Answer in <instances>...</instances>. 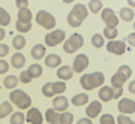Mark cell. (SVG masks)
I'll return each instance as SVG.
<instances>
[{
  "label": "cell",
  "instance_id": "1",
  "mask_svg": "<svg viewBox=\"0 0 135 124\" xmlns=\"http://www.w3.org/2000/svg\"><path fill=\"white\" fill-rule=\"evenodd\" d=\"M105 82V75L102 72H93V73H86L80 78V85L84 90L90 91L95 90L96 87H102V84Z\"/></svg>",
  "mask_w": 135,
  "mask_h": 124
},
{
  "label": "cell",
  "instance_id": "2",
  "mask_svg": "<svg viewBox=\"0 0 135 124\" xmlns=\"http://www.w3.org/2000/svg\"><path fill=\"white\" fill-rule=\"evenodd\" d=\"M9 102L15 105L18 109H30L32 106V99L30 96L23 90H12L9 94Z\"/></svg>",
  "mask_w": 135,
  "mask_h": 124
},
{
  "label": "cell",
  "instance_id": "3",
  "mask_svg": "<svg viewBox=\"0 0 135 124\" xmlns=\"http://www.w3.org/2000/svg\"><path fill=\"white\" fill-rule=\"evenodd\" d=\"M74 120V115L71 112H56L53 108L47 109L45 112V121L50 124H71Z\"/></svg>",
  "mask_w": 135,
  "mask_h": 124
},
{
  "label": "cell",
  "instance_id": "4",
  "mask_svg": "<svg viewBox=\"0 0 135 124\" xmlns=\"http://www.w3.org/2000/svg\"><path fill=\"white\" fill-rule=\"evenodd\" d=\"M66 91V84L63 81L57 82H47L42 87V94L45 97H53V96H59Z\"/></svg>",
  "mask_w": 135,
  "mask_h": 124
},
{
  "label": "cell",
  "instance_id": "5",
  "mask_svg": "<svg viewBox=\"0 0 135 124\" xmlns=\"http://www.w3.org/2000/svg\"><path fill=\"white\" fill-rule=\"evenodd\" d=\"M83 43H84V38L80 33H75L69 39L65 40V43H63V51L66 54H72L83 47Z\"/></svg>",
  "mask_w": 135,
  "mask_h": 124
},
{
  "label": "cell",
  "instance_id": "6",
  "mask_svg": "<svg viewBox=\"0 0 135 124\" xmlns=\"http://www.w3.org/2000/svg\"><path fill=\"white\" fill-rule=\"evenodd\" d=\"M36 23L41 27H44L45 30H51V32L56 27V18L50 12H47V11H39L36 14Z\"/></svg>",
  "mask_w": 135,
  "mask_h": 124
},
{
  "label": "cell",
  "instance_id": "7",
  "mask_svg": "<svg viewBox=\"0 0 135 124\" xmlns=\"http://www.w3.org/2000/svg\"><path fill=\"white\" fill-rule=\"evenodd\" d=\"M101 18H102V21L107 24L105 27H108V29H117V25H119V23H120L119 17H117L116 12L111 9V8H105V9H102Z\"/></svg>",
  "mask_w": 135,
  "mask_h": 124
},
{
  "label": "cell",
  "instance_id": "8",
  "mask_svg": "<svg viewBox=\"0 0 135 124\" xmlns=\"http://www.w3.org/2000/svg\"><path fill=\"white\" fill-rule=\"evenodd\" d=\"M65 32L63 30H53L45 36V45L47 47H57L59 43H62L65 40Z\"/></svg>",
  "mask_w": 135,
  "mask_h": 124
},
{
  "label": "cell",
  "instance_id": "9",
  "mask_svg": "<svg viewBox=\"0 0 135 124\" xmlns=\"http://www.w3.org/2000/svg\"><path fill=\"white\" fill-rule=\"evenodd\" d=\"M117 109L122 115H131L135 112V102L132 99H128V97H122L119 100V105H117Z\"/></svg>",
  "mask_w": 135,
  "mask_h": 124
},
{
  "label": "cell",
  "instance_id": "10",
  "mask_svg": "<svg viewBox=\"0 0 135 124\" xmlns=\"http://www.w3.org/2000/svg\"><path fill=\"white\" fill-rule=\"evenodd\" d=\"M89 66V57L86 54H78L75 60H74V64H72V70L74 73H81L84 72Z\"/></svg>",
  "mask_w": 135,
  "mask_h": 124
},
{
  "label": "cell",
  "instance_id": "11",
  "mask_svg": "<svg viewBox=\"0 0 135 124\" xmlns=\"http://www.w3.org/2000/svg\"><path fill=\"white\" fill-rule=\"evenodd\" d=\"M107 49H108V53L114 54V55H123L128 48L123 40H110L107 45Z\"/></svg>",
  "mask_w": 135,
  "mask_h": 124
},
{
  "label": "cell",
  "instance_id": "12",
  "mask_svg": "<svg viewBox=\"0 0 135 124\" xmlns=\"http://www.w3.org/2000/svg\"><path fill=\"white\" fill-rule=\"evenodd\" d=\"M69 14L72 15L74 18H77L78 21H84L87 18V15H89V9H87L86 5H83V3H77V5H74L72 11L69 12Z\"/></svg>",
  "mask_w": 135,
  "mask_h": 124
},
{
  "label": "cell",
  "instance_id": "13",
  "mask_svg": "<svg viewBox=\"0 0 135 124\" xmlns=\"http://www.w3.org/2000/svg\"><path fill=\"white\" fill-rule=\"evenodd\" d=\"M26 121H29L30 124H42L44 117L41 114V111L36 108H30L27 109V115H26Z\"/></svg>",
  "mask_w": 135,
  "mask_h": 124
},
{
  "label": "cell",
  "instance_id": "14",
  "mask_svg": "<svg viewBox=\"0 0 135 124\" xmlns=\"http://www.w3.org/2000/svg\"><path fill=\"white\" fill-rule=\"evenodd\" d=\"M68 106H69V100L65 96H57L53 100V109L56 112H66Z\"/></svg>",
  "mask_w": 135,
  "mask_h": 124
},
{
  "label": "cell",
  "instance_id": "15",
  "mask_svg": "<svg viewBox=\"0 0 135 124\" xmlns=\"http://www.w3.org/2000/svg\"><path fill=\"white\" fill-rule=\"evenodd\" d=\"M102 111V105L101 102H90L89 106L86 108V114H87V118H96L98 115L101 114Z\"/></svg>",
  "mask_w": 135,
  "mask_h": 124
},
{
  "label": "cell",
  "instance_id": "16",
  "mask_svg": "<svg viewBox=\"0 0 135 124\" xmlns=\"http://www.w3.org/2000/svg\"><path fill=\"white\" fill-rule=\"evenodd\" d=\"M128 79H129V78L126 76V75H123L122 72L117 70L116 73L111 76V88H123V84H125Z\"/></svg>",
  "mask_w": 135,
  "mask_h": 124
},
{
  "label": "cell",
  "instance_id": "17",
  "mask_svg": "<svg viewBox=\"0 0 135 124\" xmlns=\"http://www.w3.org/2000/svg\"><path fill=\"white\" fill-rule=\"evenodd\" d=\"M57 76H59V79L60 81H69L71 78H72V75H74V70H72V67L71 66H60L57 69Z\"/></svg>",
  "mask_w": 135,
  "mask_h": 124
},
{
  "label": "cell",
  "instance_id": "18",
  "mask_svg": "<svg viewBox=\"0 0 135 124\" xmlns=\"http://www.w3.org/2000/svg\"><path fill=\"white\" fill-rule=\"evenodd\" d=\"M60 63H62V57L57 55V54H48L45 57V66L50 67V69H56V67H60Z\"/></svg>",
  "mask_w": 135,
  "mask_h": 124
},
{
  "label": "cell",
  "instance_id": "19",
  "mask_svg": "<svg viewBox=\"0 0 135 124\" xmlns=\"http://www.w3.org/2000/svg\"><path fill=\"white\" fill-rule=\"evenodd\" d=\"M113 97H114V94H113V88L111 87L102 85L99 88V99L102 102H110V100H113Z\"/></svg>",
  "mask_w": 135,
  "mask_h": 124
},
{
  "label": "cell",
  "instance_id": "20",
  "mask_svg": "<svg viewBox=\"0 0 135 124\" xmlns=\"http://www.w3.org/2000/svg\"><path fill=\"white\" fill-rule=\"evenodd\" d=\"M24 63H26V57L21 53H15L12 55V58H11V64L15 69H21V67L24 66Z\"/></svg>",
  "mask_w": 135,
  "mask_h": 124
},
{
  "label": "cell",
  "instance_id": "21",
  "mask_svg": "<svg viewBox=\"0 0 135 124\" xmlns=\"http://www.w3.org/2000/svg\"><path fill=\"white\" fill-rule=\"evenodd\" d=\"M72 105L74 106H84L89 103V96L86 94V93H78V94H75L72 97Z\"/></svg>",
  "mask_w": 135,
  "mask_h": 124
},
{
  "label": "cell",
  "instance_id": "22",
  "mask_svg": "<svg viewBox=\"0 0 135 124\" xmlns=\"http://www.w3.org/2000/svg\"><path fill=\"white\" fill-rule=\"evenodd\" d=\"M32 18H33V15L30 12V9H21L18 11V23H23V24H30L32 23Z\"/></svg>",
  "mask_w": 135,
  "mask_h": 124
},
{
  "label": "cell",
  "instance_id": "23",
  "mask_svg": "<svg viewBox=\"0 0 135 124\" xmlns=\"http://www.w3.org/2000/svg\"><path fill=\"white\" fill-rule=\"evenodd\" d=\"M30 54H32V57H33L35 60H41V58H44L45 57V45H41V43L35 45V47L32 48Z\"/></svg>",
  "mask_w": 135,
  "mask_h": 124
},
{
  "label": "cell",
  "instance_id": "24",
  "mask_svg": "<svg viewBox=\"0 0 135 124\" xmlns=\"http://www.w3.org/2000/svg\"><path fill=\"white\" fill-rule=\"evenodd\" d=\"M18 76H15V75H9V76H6L5 78V81H3V87L5 88H8V90H15V87L18 85Z\"/></svg>",
  "mask_w": 135,
  "mask_h": 124
},
{
  "label": "cell",
  "instance_id": "25",
  "mask_svg": "<svg viewBox=\"0 0 135 124\" xmlns=\"http://www.w3.org/2000/svg\"><path fill=\"white\" fill-rule=\"evenodd\" d=\"M27 72H29V75L32 79H36V78H41L42 76V66L41 64H38V63H35V64H32V66L27 69Z\"/></svg>",
  "mask_w": 135,
  "mask_h": 124
},
{
  "label": "cell",
  "instance_id": "26",
  "mask_svg": "<svg viewBox=\"0 0 135 124\" xmlns=\"http://www.w3.org/2000/svg\"><path fill=\"white\" fill-rule=\"evenodd\" d=\"M87 9H89V12H92V14L102 12V9H104L102 0H90V2H89V6H87Z\"/></svg>",
  "mask_w": 135,
  "mask_h": 124
},
{
  "label": "cell",
  "instance_id": "27",
  "mask_svg": "<svg viewBox=\"0 0 135 124\" xmlns=\"http://www.w3.org/2000/svg\"><path fill=\"white\" fill-rule=\"evenodd\" d=\"M134 15H135V12L131 8H122L120 14H119V19H122V21H132Z\"/></svg>",
  "mask_w": 135,
  "mask_h": 124
},
{
  "label": "cell",
  "instance_id": "28",
  "mask_svg": "<svg viewBox=\"0 0 135 124\" xmlns=\"http://www.w3.org/2000/svg\"><path fill=\"white\" fill-rule=\"evenodd\" d=\"M11 114H12V105H11V102H3V103H0V120L9 117Z\"/></svg>",
  "mask_w": 135,
  "mask_h": 124
},
{
  "label": "cell",
  "instance_id": "29",
  "mask_svg": "<svg viewBox=\"0 0 135 124\" xmlns=\"http://www.w3.org/2000/svg\"><path fill=\"white\" fill-rule=\"evenodd\" d=\"M26 38L23 36V34H18V36H15L14 39H12V47L17 49V51H20V49H23V48L26 47Z\"/></svg>",
  "mask_w": 135,
  "mask_h": 124
},
{
  "label": "cell",
  "instance_id": "30",
  "mask_svg": "<svg viewBox=\"0 0 135 124\" xmlns=\"http://www.w3.org/2000/svg\"><path fill=\"white\" fill-rule=\"evenodd\" d=\"M11 24V15L5 8H0V27H5Z\"/></svg>",
  "mask_w": 135,
  "mask_h": 124
},
{
  "label": "cell",
  "instance_id": "31",
  "mask_svg": "<svg viewBox=\"0 0 135 124\" xmlns=\"http://www.w3.org/2000/svg\"><path fill=\"white\" fill-rule=\"evenodd\" d=\"M9 121H11V124H24L26 115L23 114V112H12Z\"/></svg>",
  "mask_w": 135,
  "mask_h": 124
},
{
  "label": "cell",
  "instance_id": "32",
  "mask_svg": "<svg viewBox=\"0 0 135 124\" xmlns=\"http://www.w3.org/2000/svg\"><path fill=\"white\" fill-rule=\"evenodd\" d=\"M102 36H104V39H105V38L108 39V42H110V40H116V38H117V29H108V27H105Z\"/></svg>",
  "mask_w": 135,
  "mask_h": 124
},
{
  "label": "cell",
  "instance_id": "33",
  "mask_svg": "<svg viewBox=\"0 0 135 124\" xmlns=\"http://www.w3.org/2000/svg\"><path fill=\"white\" fill-rule=\"evenodd\" d=\"M104 43H105V39H104V36L102 34H93L92 36V45L95 48H102L104 47Z\"/></svg>",
  "mask_w": 135,
  "mask_h": 124
},
{
  "label": "cell",
  "instance_id": "34",
  "mask_svg": "<svg viewBox=\"0 0 135 124\" xmlns=\"http://www.w3.org/2000/svg\"><path fill=\"white\" fill-rule=\"evenodd\" d=\"M101 124H116V118L111 114L101 115Z\"/></svg>",
  "mask_w": 135,
  "mask_h": 124
},
{
  "label": "cell",
  "instance_id": "35",
  "mask_svg": "<svg viewBox=\"0 0 135 124\" xmlns=\"http://www.w3.org/2000/svg\"><path fill=\"white\" fill-rule=\"evenodd\" d=\"M17 30H18L20 33H27V32H30L32 30V24H23V23H18L17 21Z\"/></svg>",
  "mask_w": 135,
  "mask_h": 124
},
{
  "label": "cell",
  "instance_id": "36",
  "mask_svg": "<svg viewBox=\"0 0 135 124\" xmlns=\"http://www.w3.org/2000/svg\"><path fill=\"white\" fill-rule=\"evenodd\" d=\"M18 79H20V82H23V84H30V82L33 81V79L30 78V75H29V72H27V70L21 72V73H20V76H18Z\"/></svg>",
  "mask_w": 135,
  "mask_h": 124
},
{
  "label": "cell",
  "instance_id": "37",
  "mask_svg": "<svg viewBox=\"0 0 135 124\" xmlns=\"http://www.w3.org/2000/svg\"><path fill=\"white\" fill-rule=\"evenodd\" d=\"M116 120H117V124H132V120H131L128 115H122L120 114Z\"/></svg>",
  "mask_w": 135,
  "mask_h": 124
},
{
  "label": "cell",
  "instance_id": "38",
  "mask_svg": "<svg viewBox=\"0 0 135 124\" xmlns=\"http://www.w3.org/2000/svg\"><path fill=\"white\" fill-rule=\"evenodd\" d=\"M119 72H122L123 75H126L128 78H131V75H132V69H131L128 64H123V66L119 67Z\"/></svg>",
  "mask_w": 135,
  "mask_h": 124
},
{
  "label": "cell",
  "instance_id": "39",
  "mask_svg": "<svg viewBox=\"0 0 135 124\" xmlns=\"http://www.w3.org/2000/svg\"><path fill=\"white\" fill-rule=\"evenodd\" d=\"M15 5H17L18 11L27 9V8H29V0H17V2H15Z\"/></svg>",
  "mask_w": 135,
  "mask_h": 124
},
{
  "label": "cell",
  "instance_id": "40",
  "mask_svg": "<svg viewBox=\"0 0 135 124\" xmlns=\"http://www.w3.org/2000/svg\"><path fill=\"white\" fill-rule=\"evenodd\" d=\"M8 54H9V47L6 43H0V58L6 57Z\"/></svg>",
  "mask_w": 135,
  "mask_h": 124
},
{
  "label": "cell",
  "instance_id": "41",
  "mask_svg": "<svg viewBox=\"0 0 135 124\" xmlns=\"http://www.w3.org/2000/svg\"><path fill=\"white\" fill-rule=\"evenodd\" d=\"M9 70V63L6 60H0V73H6Z\"/></svg>",
  "mask_w": 135,
  "mask_h": 124
},
{
  "label": "cell",
  "instance_id": "42",
  "mask_svg": "<svg viewBox=\"0 0 135 124\" xmlns=\"http://www.w3.org/2000/svg\"><path fill=\"white\" fill-rule=\"evenodd\" d=\"M126 42L129 43L131 47H135V32H134V33H129V34H128V38H126Z\"/></svg>",
  "mask_w": 135,
  "mask_h": 124
},
{
  "label": "cell",
  "instance_id": "43",
  "mask_svg": "<svg viewBox=\"0 0 135 124\" xmlns=\"http://www.w3.org/2000/svg\"><path fill=\"white\" fill-rule=\"evenodd\" d=\"M113 99H120V96H123V88H113Z\"/></svg>",
  "mask_w": 135,
  "mask_h": 124
},
{
  "label": "cell",
  "instance_id": "44",
  "mask_svg": "<svg viewBox=\"0 0 135 124\" xmlns=\"http://www.w3.org/2000/svg\"><path fill=\"white\" fill-rule=\"evenodd\" d=\"M77 124H93L92 123V120L90 118H81V120H78Z\"/></svg>",
  "mask_w": 135,
  "mask_h": 124
},
{
  "label": "cell",
  "instance_id": "45",
  "mask_svg": "<svg viewBox=\"0 0 135 124\" xmlns=\"http://www.w3.org/2000/svg\"><path fill=\"white\" fill-rule=\"evenodd\" d=\"M129 93L131 94H135V81H132L129 84Z\"/></svg>",
  "mask_w": 135,
  "mask_h": 124
},
{
  "label": "cell",
  "instance_id": "46",
  "mask_svg": "<svg viewBox=\"0 0 135 124\" xmlns=\"http://www.w3.org/2000/svg\"><path fill=\"white\" fill-rule=\"evenodd\" d=\"M5 36H6L5 29H3V27H0V40H3V39H5Z\"/></svg>",
  "mask_w": 135,
  "mask_h": 124
},
{
  "label": "cell",
  "instance_id": "47",
  "mask_svg": "<svg viewBox=\"0 0 135 124\" xmlns=\"http://www.w3.org/2000/svg\"><path fill=\"white\" fill-rule=\"evenodd\" d=\"M128 5H129L131 9H134L135 8V0H128Z\"/></svg>",
  "mask_w": 135,
  "mask_h": 124
},
{
  "label": "cell",
  "instance_id": "48",
  "mask_svg": "<svg viewBox=\"0 0 135 124\" xmlns=\"http://www.w3.org/2000/svg\"><path fill=\"white\" fill-rule=\"evenodd\" d=\"M134 30H135V21H134Z\"/></svg>",
  "mask_w": 135,
  "mask_h": 124
},
{
  "label": "cell",
  "instance_id": "49",
  "mask_svg": "<svg viewBox=\"0 0 135 124\" xmlns=\"http://www.w3.org/2000/svg\"><path fill=\"white\" fill-rule=\"evenodd\" d=\"M132 124H135V121H132Z\"/></svg>",
  "mask_w": 135,
  "mask_h": 124
},
{
  "label": "cell",
  "instance_id": "50",
  "mask_svg": "<svg viewBox=\"0 0 135 124\" xmlns=\"http://www.w3.org/2000/svg\"><path fill=\"white\" fill-rule=\"evenodd\" d=\"M0 88H2V87H0Z\"/></svg>",
  "mask_w": 135,
  "mask_h": 124
}]
</instances>
